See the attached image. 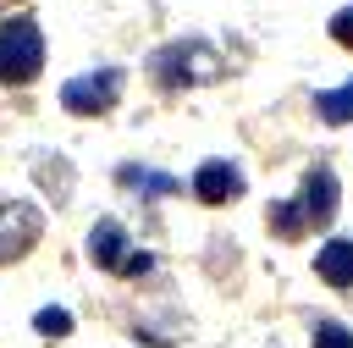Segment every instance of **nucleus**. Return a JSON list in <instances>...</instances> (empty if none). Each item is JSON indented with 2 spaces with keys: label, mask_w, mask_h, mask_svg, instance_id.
<instances>
[{
  "label": "nucleus",
  "mask_w": 353,
  "mask_h": 348,
  "mask_svg": "<svg viewBox=\"0 0 353 348\" xmlns=\"http://www.w3.org/2000/svg\"><path fill=\"white\" fill-rule=\"evenodd\" d=\"M336 204H342L336 177H331L325 166H314V171L298 182V193H292V199L270 204V226H276V238H303L309 226H331Z\"/></svg>",
  "instance_id": "f257e3e1"
},
{
  "label": "nucleus",
  "mask_w": 353,
  "mask_h": 348,
  "mask_svg": "<svg viewBox=\"0 0 353 348\" xmlns=\"http://www.w3.org/2000/svg\"><path fill=\"white\" fill-rule=\"evenodd\" d=\"M44 66V33L33 17H6L0 22V83L6 88H22L33 83Z\"/></svg>",
  "instance_id": "f03ea898"
},
{
  "label": "nucleus",
  "mask_w": 353,
  "mask_h": 348,
  "mask_svg": "<svg viewBox=\"0 0 353 348\" xmlns=\"http://www.w3.org/2000/svg\"><path fill=\"white\" fill-rule=\"evenodd\" d=\"M116 99H121V72H116V66L77 72V77H66V88H61V105H66L72 116H105Z\"/></svg>",
  "instance_id": "7ed1b4c3"
},
{
  "label": "nucleus",
  "mask_w": 353,
  "mask_h": 348,
  "mask_svg": "<svg viewBox=\"0 0 353 348\" xmlns=\"http://www.w3.org/2000/svg\"><path fill=\"white\" fill-rule=\"evenodd\" d=\"M88 260H94L99 271H110V276H143V271H154V260H149L143 249H132L116 221H99V226L88 232Z\"/></svg>",
  "instance_id": "20e7f679"
},
{
  "label": "nucleus",
  "mask_w": 353,
  "mask_h": 348,
  "mask_svg": "<svg viewBox=\"0 0 353 348\" xmlns=\"http://www.w3.org/2000/svg\"><path fill=\"white\" fill-rule=\"evenodd\" d=\"M154 77L160 83H210V77H221V61L204 39H182L154 55Z\"/></svg>",
  "instance_id": "39448f33"
},
{
  "label": "nucleus",
  "mask_w": 353,
  "mask_h": 348,
  "mask_svg": "<svg viewBox=\"0 0 353 348\" xmlns=\"http://www.w3.org/2000/svg\"><path fill=\"white\" fill-rule=\"evenodd\" d=\"M39 238H44V210L28 204V199H6L0 204V265L22 260Z\"/></svg>",
  "instance_id": "423d86ee"
},
{
  "label": "nucleus",
  "mask_w": 353,
  "mask_h": 348,
  "mask_svg": "<svg viewBox=\"0 0 353 348\" xmlns=\"http://www.w3.org/2000/svg\"><path fill=\"white\" fill-rule=\"evenodd\" d=\"M193 193H199L204 204H232V199L243 193V171H237L232 160H204L199 177H193Z\"/></svg>",
  "instance_id": "0eeeda50"
},
{
  "label": "nucleus",
  "mask_w": 353,
  "mask_h": 348,
  "mask_svg": "<svg viewBox=\"0 0 353 348\" xmlns=\"http://www.w3.org/2000/svg\"><path fill=\"white\" fill-rule=\"evenodd\" d=\"M314 276L325 287H353V238H331L314 254Z\"/></svg>",
  "instance_id": "6e6552de"
},
{
  "label": "nucleus",
  "mask_w": 353,
  "mask_h": 348,
  "mask_svg": "<svg viewBox=\"0 0 353 348\" xmlns=\"http://www.w3.org/2000/svg\"><path fill=\"white\" fill-rule=\"evenodd\" d=\"M314 110H320V122H331V127L353 122V83H342V88H320V94H314Z\"/></svg>",
  "instance_id": "1a4fd4ad"
},
{
  "label": "nucleus",
  "mask_w": 353,
  "mask_h": 348,
  "mask_svg": "<svg viewBox=\"0 0 353 348\" xmlns=\"http://www.w3.org/2000/svg\"><path fill=\"white\" fill-rule=\"evenodd\" d=\"M116 182L121 188H138V193H176V177H165V171H143V166H121L116 171Z\"/></svg>",
  "instance_id": "9d476101"
},
{
  "label": "nucleus",
  "mask_w": 353,
  "mask_h": 348,
  "mask_svg": "<svg viewBox=\"0 0 353 348\" xmlns=\"http://www.w3.org/2000/svg\"><path fill=\"white\" fill-rule=\"evenodd\" d=\"M33 331H39V337H72V315H66L61 304H50V309L33 315Z\"/></svg>",
  "instance_id": "9b49d317"
},
{
  "label": "nucleus",
  "mask_w": 353,
  "mask_h": 348,
  "mask_svg": "<svg viewBox=\"0 0 353 348\" xmlns=\"http://www.w3.org/2000/svg\"><path fill=\"white\" fill-rule=\"evenodd\" d=\"M314 348H353V331L342 320H320L314 326Z\"/></svg>",
  "instance_id": "f8f14e48"
},
{
  "label": "nucleus",
  "mask_w": 353,
  "mask_h": 348,
  "mask_svg": "<svg viewBox=\"0 0 353 348\" xmlns=\"http://www.w3.org/2000/svg\"><path fill=\"white\" fill-rule=\"evenodd\" d=\"M331 39H336V44H342V50H353V6H347V11H336V17H331Z\"/></svg>",
  "instance_id": "ddd939ff"
}]
</instances>
